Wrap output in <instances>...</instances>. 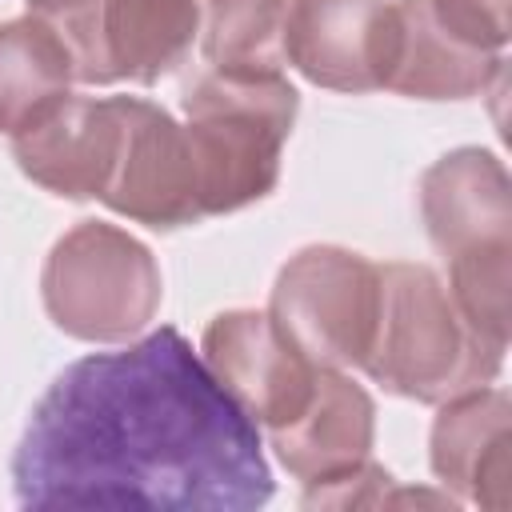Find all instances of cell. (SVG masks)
<instances>
[{
  "instance_id": "cell-1",
  "label": "cell",
  "mask_w": 512,
  "mask_h": 512,
  "mask_svg": "<svg viewBox=\"0 0 512 512\" xmlns=\"http://www.w3.org/2000/svg\"><path fill=\"white\" fill-rule=\"evenodd\" d=\"M20 508L252 512L272 496L260 428L176 328L68 364L12 452Z\"/></svg>"
},
{
  "instance_id": "cell-2",
  "label": "cell",
  "mask_w": 512,
  "mask_h": 512,
  "mask_svg": "<svg viewBox=\"0 0 512 512\" xmlns=\"http://www.w3.org/2000/svg\"><path fill=\"white\" fill-rule=\"evenodd\" d=\"M428 240L448 260V292L460 316L508 348L512 288V184L488 148H456L420 176Z\"/></svg>"
},
{
  "instance_id": "cell-3",
  "label": "cell",
  "mask_w": 512,
  "mask_h": 512,
  "mask_svg": "<svg viewBox=\"0 0 512 512\" xmlns=\"http://www.w3.org/2000/svg\"><path fill=\"white\" fill-rule=\"evenodd\" d=\"M504 348L484 340L428 264H384L372 344L360 360L372 384L416 404H444L496 380Z\"/></svg>"
},
{
  "instance_id": "cell-4",
  "label": "cell",
  "mask_w": 512,
  "mask_h": 512,
  "mask_svg": "<svg viewBox=\"0 0 512 512\" xmlns=\"http://www.w3.org/2000/svg\"><path fill=\"white\" fill-rule=\"evenodd\" d=\"M300 96L284 72H204L184 96V140L196 172L200 216H228L264 200L280 180V156Z\"/></svg>"
},
{
  "instance_id": "cell-5",
  "label": "cell",
  "mask_w": 512,
  "mask_h": 512,
  "mask_svg": "<svg viewBox=\"0 0 512 512\" xmlns=\"http://www.w3.org/2000/svg\"><path fill=\"white\" fill-rule=\"evenodd\" d=\"M40 296L64 336L116 344L156 316L164 288L152 252L136 236L104 220H80L52 244Z\"/></svg>"
},
{
  "instance_id": "cell-6",
  "label": "cell",
  "mask_w": 512,
  "mask_h": 512,
  "mask_svg": "<svg viewBox=\"0 0 512 512\" xmlns=\"http://www.w3.org/2000/svg\"><path fill=\"white\" fill-rule=\"evenodd\" d=\"M380 300V264L340 244L300 248L276 276L268 316L316 368H360Z\"/></svg>"
},
{
  "instance_id": "cell-7",
  "label": "cell",
  "mask_w": 512,
  "mask_h": 512,
  "mask_svg": "<svg viewBox=\"0 0 512 512\" xmlns=\"http://www.w3.org/2000/svg\"><path fill=\"white\" fill-rule=\"evenodd\" d=\"M80 84H156L200 32V0H84L52 20Z\"/></svg>"
},
{
  "instance_id": "cell-8",
  "label": "cell",
  "mask_w": 512,
  "mask_h": 512,
  "mask_svg": "<svg viewBox=\"0 0 512 512\" xmlns=\"http://www.w3.org/2000/svg\"><path fill=\"white\" fill-rule=\"evenodd\" d=\"M100 204L164 232L204 220L184 124L172 112L140 96H120V144Z\"/></svg>"
},
{
  "instance_id": "cell-9",
  "label": "cell",
  "mask_w": 512,
  "mask_h": 512,
  "mask_svg": "<svg viewBox=\"0 0 512 512\" xmlns=\"http://www.w3.org/2000/svg\"><path fill=\"white\" fill-rule=\"evenodd\" d=\"M200 352L220 388L244 408L252 424H264L268 432L292 424L312 400L320 368L292 348L268 312H220L204 328Z\"/></svg>"
},
{
  "instance_id": "cell-10",
  "label": "cell",
  "mask_w": 512,
  "mask_h": 512,
  "mask_svg": "<svg viewBox=\"0 0 512 512\" xmlns=\"http://www.w3.org/2000/svg\"><path fill=\"white\" fill-rule=\"evenodd\" d=\"M400 44L396 4L388 0H296L288 24V64L316 88H388Z\"/></svg>"
},
{
  "instance_id": "cell-11",
  "label": "cell",
  "mask_w": 512,
  "mask_h": 512,
  "mask_svg": "<svg viewBox=\"0 0 512 512\" xmlns=\"http://www.w3.org/2000/svg\"><path fill=\"white\" fill-rule=\"evenodd\" d=\"M120 144V96H68L12 136L20 172L64 200H100Z\"/></svg>"
},
{
  "instance_id": "cell-12",
  "label": "cell",
  "mask_w": 512,
  "mask_h": 512,
  "mask_svg": "<svg viewBox=\"0 0 512 512\" xmlns=\"http://www.w3.org/2000/svg\"><path fill=\"white\" fill-rule=\"evenodd\" d=\"M432 472L460 500L504 512L512 500V404L500 388L444 400L432 424Z\"/></svg>"
},
{
  "instance_id": "cell-13",
  "label": "cell",
  "mask_w": 512,
  "mask_h": 512,
  "mask_svg": "<svg viewBox=\"0 0 512 512\" xmlns=\"http://www.w3.org/2000/svg\"><path fill=\"white\" fill-rule=\"evenodd\" d=\"M376 440V404L372 396L344 376L340 368H320L308 408L272 432L276 460L304 484L336 476L368 460Z\"/></svg>"
},
{
  "instance_id": "cell-14",
  "label": "cell",
  "mask_w": 512,
  "mask_h": 512,
  "mask_svg": "<svg viewBox=\"0 0 512 512\" xmlns=\"http://www.w3.org/2000/svg\"><path fill=\"white\" fill-rule=\"evenodd\" d=\"M400 44L388 88L416 100H468L504 72V52H476L452 40L428 12V0H400Z\"/></svg>"
},
{
  "instance_id": "cell-15",
  "label": "cell",
  "mask_w": 512,
  "mask_h": 512,
  "mask_svg": "<svg viewBox=\"0 0 512 512\" xmlns=\"http://www.w3.org/2000/svg\"><path fill=\"white\" fill-rule=\"evenodd\" d=\"M72 52L52 20L28 12L0 24V132L16 136L72 92Z\"/></svg>"
},
{
  "instance_id": "cell-16",
  "label": "cell",
  "mask_w": 512,
  "mask_h": 512,
  "mask_svg": "<svg viewBox=\"0 0 512 512\" xmlns=\"http://www.w3.org/2000/svg\"><path fill=\"white\" fill-rule=\"evenodd\" d=\"M292 12L296 0H204V60L228 72H280Z\"/></svg>"
},
{
  "instance_id": "cell-17",
  "label": "cell",
  "mask_w": 512,
  "mask_h": 512,
  "mask_svg": "<svg viewBox=\"0 0 512 512\" xmlns=\"http://www.w3.org/2000/svg\"><path fill=\"white\" fill-rule=\"evenodd\" d=\"M400 500H436L440 496H420V492H392V472H384L372 460H360L336 476H324L308 484L304 508H376V504H400Z\"/></svg>"
},
{
  "instance_id": "cell-18",
  "label": "cell",
  "mask_w": 512,
  "mask_h": 512,
  "mask_svg": "<svg viewBox=\"0 0 512 512\" xmlns=\"http://www.w3.org/2000/svg\"><path fill=\"white\" fill-rule=\"evenodd\" d=\"M432 20L476 52H504L512 36V0H428Z\"/></svg>"
},
{
  "instance_id": "cell-19",
  "label": "cell",
  "mask_w": 512,
  "mask_h": 512,
  "mask_svg": "<svg viewBox=\"0 0 512 512\" xmlns=\"http://www.w3.org/2000/svg\"><path fill=\"white\" fill-rule=\"evenodd\" d=\"M24 4H28V12H36V16L56 20V16L72 12V8H76V4H84V0H24Z\"/></svg>"
}]
</instances>
